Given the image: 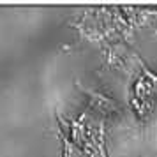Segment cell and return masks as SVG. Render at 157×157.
Wrapping results in <instances>:
<instances>
[{
  "mask_svg": "<svg viewBox=\"0 0 157 157\" xmlns=\"http://www.w3.org/2000/svg\"><path fill=\"white\" fill-rule=\"evenodd\" d=\"M60 141H62V157H83V150L76 147L74 143L60 132Z\"/></svg>",
  "mask_w": 157,
  "mask_h": 157,
  "instance_id": "7a4b0ae2",
  "label": "cell"
},
{
  "mask_svg": "<svg viewBox=\"0 0 157 157\" xmlns=\"http://www.w3.org/2000/svg\"><path fill=\"white\" fill-rule=\"evenodd\" d=\"M140 67H141V74L150 81V85L154 86V90H155V94H157V74L150 71V69H148L145 64H143V62H141V65H140Z\"/></svg>",
  "mask_w": 157,
  "mask_h": 157,
  "instance_id": "3957f363",
  "label": "cell"
},
{
  "mask_svg": "<svg viewBox=\"0 0 157 157\" xmlns=\"http://www.w3.org/2000/svg\"><path fill=\"white\" fill-rule=\"evenodd\" d=\"M76 86H78L79 92L86 95L88 109L94 111V115H101V118H102V117H111L115 113H120V106L117 104V101L109 99V97L95 92V90H90V88L79 85V83H76Z\"/></svg>",
  "mask_w": 157,
  "mask_h": 157,
  "instance_id": "6da1fadb",
  "label": "cell"
}]
</instances>
